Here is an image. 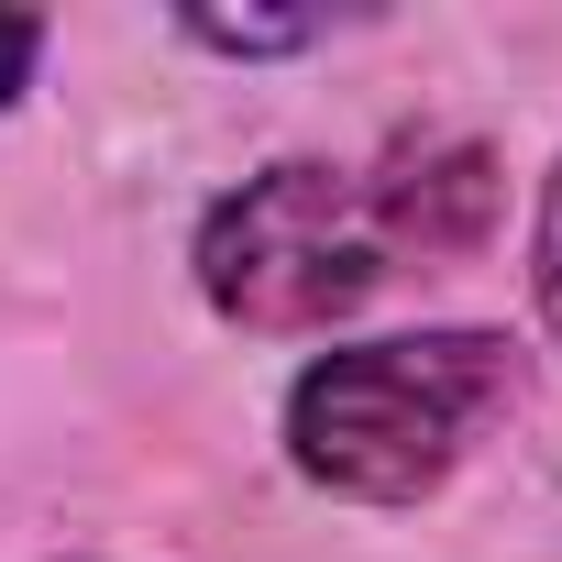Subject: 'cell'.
<instances>
[{
    "label": "cell",
    "instance_id": "6da1fadb",
    "mask_svg": "<svg viewBox=\"0 0 562 562\" xmlns=\"http://www.w3.org/2000/svg\"><path fill=\"white\" fill-rule=\"evenodd\" d=\"M496 221V166L474 144H397L386 166H265L199 232V288L243 331H321L375 299L397 254H474Z\"/></svg>",
    "mask_w": 562,
    "mask_h": 562
},
{
    "label": "cell",
    "instance_id": "7a4b0ae2",
    "mask_svg": "<svg viewBox=\"0 0 562 562\" xmlns=\"http://www.w3.org/2000/svg\"><path fill=\"white\" fill-rule=\"evenodd\" d=\"M507 408H518V353L496 331H408V342L321 353L299 375V397H288V452L331 496L408 507Z\"/></svg>",
    "mask_w": 562,
    "mask_h": 562
},
{
    "label": "cell",
    "instance_id": "3957f363",
    "mask_svg": "<svg viewBox=\"0 0 562 562\" xmlns=\"http://www.w3.org/2000/svg\"><path fill=\"white\" fill-rule=\"evenodd\" d=\"M199 34H210V45H243V56H276V45H310V34H321V12H299V23H265V12L221 23V12H199Z\"/></svg>",
    "mask_w": 562,
    "mask_h": 562
},
{
    "label": "cell",
    "instance_id": "277c9868",
    "mask_svg": "<svg viewBox=\"0 0 562 562\" xmlns=\"http://www.w3.org/2000/svg\"><path fill=\"white\" fill-rule=\"evenodd\" d=\"M34 56H45V23H23V12H0V100H12V89L34 78Z\"/></svg>",
    "mask_w": 562,
    "mask_h": 562
},
{
    "label": "cell",
    "instance_id": "5b68a950",
    "mask_svg": "<svg viewBox=\"0 0 562 562\" xmlns=\"http://www.w3.org/2000/svg\"><path fill=\"white\" fill-rule=\"evenodd\" d=\"M540 310L562 331V177H551V210H540Z\"/></svg>",
    "mask_w": 562,
    "mask_h": 562
}]
</instances>
